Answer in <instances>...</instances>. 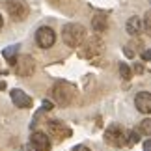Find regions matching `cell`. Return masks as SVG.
Listing matches in <instances>:
<instances>
[{"label":"cell","mask_w":151,"mask_h":151,"mask_svg":"<svg viewBox=\"0 0 151 151\" xmlns=\"http://www.w3.org/2000/svg\"><path fill=\"white\" fill-rule=\"evenodd\" d=\"M62 39L67 47L77 49L86 41V28L82 24H77V22H71V24H65L62 30Z\"/></svg>","instance_id":"1"},{"label":"cell","mask_w":151,"mask_h":151,"mask_svg":"<svg viewBox=\"0 0 151 151\" xmlns=\"http://www.w3.org/2000/svg\"><path fill=\"white\" fill-rule=\"evenodd\" d=\"M52 99L60 106H67L75 99V86H71L69 82H56L52 88Z\"/></svg>","instance_id":"2"},{"label":"cell","mask_w":151,"mask_h":151,"mask_svg":"<svg viewBox=\"0 0 151 151\" xmlns=\"http://www.w3.org/2000/svg\"><path fill=\"white\" fill-rule=\"evenodd\" d=\"M104 140H106V144H110L114 147H123V146H127V132L119 125L114 123L104 131Z\"/></svg>","instance_id":"3"},{"label":"cell","mask_w":151,"mask_h":151,"mask_svg":"<svg viewBox=\"0 0 151 151\" xmlns=\"http://www.w3.org/2000/svg\"><path fill=\"white\" fill-rule=\"evenodd\" d=\"M54 41H56V34H54V30H52L50 26L37 28V32H36V43H37V47L50 49L52 45H54Z\"/></svg>","instance_id":"4"},{"label":"cell","mask_w":151,"mask_h":151,"mask_svg":"<svg viewBox=\"0 0 151 151\" xmlns=\"http://www.w3.org/2000/svg\"><path fill=\"white\" fill-rule=\"evenodd\" d=\"M6 8H8V13L13 21H24L28 15V8L22 0H8Z\"/></svg>","instance_id":"5"},{"label":"cell","mask_w":151,"mask_h":151,"mask_svg":"<svg viewBox=\"0 0 151 151\" xmlns=\"http://www.w3.org/2000/svg\"><path fill=\"white\" fill-rule=\"evenodd\" d=\"M47 125H49L50 134L54 136L56 140H65V138L71 136V129H69L67 125H63L62 121H58V119H50Z\"/></svg>","instance_id":"6"},{"label":"cell","mask_w":151,"mask_h":151,"mask_svg":"<svg viewBox=\"0 0 151 151\" xmlns=\"http://www.w3.org/2000/svg\"><path fill=\"white\" fill-rule=\"evenodd\" d=\"M30 144H32V147L36 151H50V138L45 134V132H41V131L32 132Z\"/></svg>","instance_id":"7"},{"label":"cell","mask_w":151,"mask_h":151,"mask_svg":"<svg viewBox=\"0 0 151 151\" xmlns=\"http://www.w3.org/2000/svg\"><path fill=\"white\" fill-rule=\"evenodd\" d=\"M34 67H36V63L30 56H21L17 58V63H15V71L21 75V77H28V75L34 73Z\"/></svg>","instance_id":"8"},{"label":"cell","mask_w":151,"mask_h":151,"mask_svg":"<svg viewBox=\"0 0 151 151\" xmlns=\"http://www.w3.org/2000/svg\"><path fill=\"white\" fill-rule=\"evenodd\" d=\"M134 106L142 114H151V93L149 91H140L134 97Z\"/></svg>","instance_id":"9"},{"label":"cell","mask_w":151,"mask_h":151,"mask_svg":"<svg viewBox=\"0 0 151 151\" xmlns=\"http://www.w3.org/2000/svg\"><path fill=\"white\" fill-rule=\"evenodd\" d=\"M11 101H13L17 108H30L32 106L30 95H26L22 90H11Z\"/></svg>","instance_id":"10"},{"label":"cell","mask_w":151,"mask_h":151,"mask_svg":"<svg viewBox=\"0 0 151 151\" xmlns=\"http://www.w3.org/2000/svg\"><path fill=\"white\" fill-rule=\"evenodd\" d=\"M103 49V43H101V39L99 37H91L86 41L84 45V49H82V56L84 58H91V56H95V54H99Z\"/></svg>","instance_id":"11"},{"label":"cell","mask_w":151,"mask_h":151,"mask_svg":"<svg viewBox=\"0 0 151 151\" xmlns=\"http://www.w3.org/2000/svg\"><path fill=\"white\" fill-rule=\"evenodd\" d=\"M144 30V21L140 17H131L129 21H127V32L131 34V36H138Z\"/></svg>","instance_id":"12"},{"label":"cell","mask_w":151,"mask_h":151,"mask_svg":"<svg viewBox=\"0 0 151 151\" xmlns=\"http://www.w3.org/2000/svg\"><path fill=\"white\" fill-rule=\"evenodd\" d=\"M91 26H93L95 32H104L108 26V17L106 13H97L93 15V19H91Z\"/></svg>","instance_id":"13"},{"label":"cell","mask_w":151,"mask_h":151,"mask_svg":"<svg viewBox=\"0 0 151 151\" xmlns=\"http://www.w3.org/2000/svg\"><path fill=\"white\" fill-rule=\"evenodd\" d=\"M17 52H19V45H13V47H8V49H4V58L8 60L11 65H15L17 63Z\"/></svg>","instance_id":"14"},{"label":"cell","mask_w":151,"mask_h":151,"mask_svg":"<svg viewBox=\"0 0 151 151\" xmlns=\"http://www.w3.org/2000/svg\"><path fill=\"white\" fill-rule=\"evenodd\" d=\"M138 132H140V134H144V136H149V138H151V119H149V118L144 119L142 123H140V127H138Z\"/></svg>","instance_id":"15"},{"label":"cell","mask_w":151,"mask_h":151,"mask_svg":"<svg viewBox=\"0 0 151 151\" xmlns=\"http://www.w3.org/2000/svg\"><path fill=\"white\" fill-rule=\"evenodd\" d=\"M119 75H121V78L129 80L132 77V71H131V67L127 65V63H119Z\"/></svg>","instance_id":"16"},{"label":"cell","mask_w":151,"mask_h":151,"mask_svg":"<svg viewBox=\"0 0 151 151\" xmlns=\"http://www.w3.org/2000/svg\"><path fill=\"white\" fill-rule=\"evenodd\" d=\"M138 140H140V132L138 131H129L127 132V144H129V146H134Z\"/></svg>","instance_id":"17"},{"label":"cell","mask_w":151,"mask_h":151,"mask_svg":"<svg viewBox=\"0 0 151 151\" xmlns=\"http://www.w3.org/2000/svg\"><path fill=\"white\" fill-rule=\"evenodd\" d=\"M144 30H146L149 36H151V11L146 15V19H144Z\"/></svg>","instance_id":"18"},{"label":"cell","mask_w":151,"mask_h":151,"mask_svg":"<svg viewBox=\"0 0 151 151\" xmlns=\"http://www.w3.org/2000/svg\"><path fill=\"white\" fill-rule=\"evenodd\" d=\"M142 60L151 62V49H147V50H144V52H142Z\"/></svg>","instance_id":"19"},{"label":"cell","mask_w":151,"mask_h":151,"mask_svg":"<svg viewBox=\"0 0 151 151\" xmlns=\"http://www.w3.org/2000/svg\"><path fill=\"white\" fill-rule=\"evenodd\" d=\"M71 151H91L90 147H86V146H82V144H80V146H75Z\"/></svg>","instance_id":"20"},{"label":"cell","mask_w":151,"mask_h":151,"mask_svg":"<svg viewBox=\"0 0 151 151\" xmlns=\"http://www.w3.org/2000/svg\"><path fill=\"white\" fill-rule=\"evenodd\" d=\"M21 151H36V149L32 147V144H28V146H22V147H21Z\"/></svg>","instance_id":"21"},{"label":"cell","mask_w":151,"mask_h":151,"mask_svg":"<svg viewBox=\"0 0 151 151\" xmlns=\"http://www.w3.org/2000/svg\"><path fill=\"white\" fill-rule=\"evenodd\" d=\"M144 151H151V140H146V144H144Z\"/></svg>","instance_id":"22"},{"label":"cell","mask_w":151,"mask_h":151,"mask_svg":"<svg viewBox=\"0 0 151 151\" xmlns=\"http://www.w3.org/2000/svg\"><path fill=\"white\" fill-rule=\"evenodd\" d=\"M50 108H52V103L45 101V103H43V110H50Z\"/></svg>","instance_id":"23"},{"label":"cell","mask_w":151,"mask_h":151,"mask_svg":"<svg viewBox=\"0 0 151 151\" xmlns=\"http://www.w3.org/2000/svg\"><path fill=\"white\" fill-rule=\"evenodd\" d=\"M134 69H136V73H142V71H144V67H142V65H136Z\"/></svg>","instance_id":"24"},{"label":"cell","mask_w":151,"mask_h":151,"mask_svg":"<svg viewBox=\"0 0 151 151\" xmlns=\"http://www.w3.org/2000/svg\"><path fill=\"white\" fill-rule=\"evenodd\" d=\"M4 26V21H2V15H0V28Z\"/></svg>","instance_id":"25"},{"label":"cell","mask_w":151,"mask_h":151,"mask_svg":"<svg viewBox=\"0 0 151 151\" xmlns=\"http://www.w3.org/2000/svg\"><path fill=\"white\" fill-rule=\"evenodd\" d=\"M149 2H151V0H149Z\"/></svg>","instance_id":"26"}]
</instances>
